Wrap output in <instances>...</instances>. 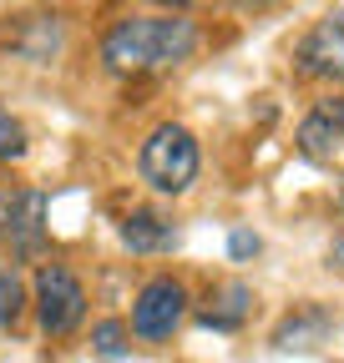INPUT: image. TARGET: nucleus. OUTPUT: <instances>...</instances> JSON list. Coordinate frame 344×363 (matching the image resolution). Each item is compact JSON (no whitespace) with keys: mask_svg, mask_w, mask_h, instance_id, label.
<instances>
[{"mask_svg":"<svg viewBox=\"0 0 344 363\" xmlns=\"http://www.w3.org/2000/svg\"><path fill=\"white\" fill-rule=\"evenodd\" d=\"M198 51V26L183 11L167 16H127L102 35V66L117 76H157L183 66Z\"/></svg>","mask_w":344,"mask_h":363,"instance_id":"1","label":"nucleus"},{"mask_svg":"<svg viewBox=\"0 0 344 363\" xmlns=\"http://www.w3.org/2000/svg\"><path fill=\"white\" fill-rule=\"evenodd\" d=\"M198 167H203V152H198V136L178 121H162L142 152H137V172L147 187H157L162 197H183L193 182H198Z\"/></svg>","mask_w":344,"mask_h":363,"instance_id":"2","label":"nucleus"},{"mask_svg":"<svg viewBox=\"0 0 344 363\" xmlns=\"http://www.w3.org/2000/svg\"><path fill=\"white\" fill-rule=\"evenodd\" d=\"M36 318L51 338H66L86 318V288L66 262H41L36 267Z\"/></svg>","mask_w":344,"mask_h":363,"instance_id":"3","label":"nucleus"},{"mask_svg":"<svg viewBox=\"0 0 344 363\" xmlns=\"http://www.w3.org/2000/svg\"><path fill=\"white\" fill-rule=\"evenodd\" d=\"M0 242L11 247V257H41V247H46V197L31 187L0 192Z\"/></svg>","mask_w":344,"mask_h":363,"instance_id":"4","label":"nucleus"},{"mask_svg":"<svg viewBox=\"0 0 344 363\" xmlns=\"http://www.w3.org/2000/svg\"><path fill=\"white\" fill-rule=\"evenodd\" d=\"M183 313H188V288L178 278H152V283H142V293L132 303V333L142 343H162L178 333Z\"/></svg>","mask_w":344,"mask_h":363,"instance_id":"5","label":"nucleus"},{"mask_svg":"<svg viewBox=\"0 0 344 363\" xmlns=\"http://www.w3.org/2000/svg\"><path fill=\"white\" fill-rule=\"evenodd\" d=\"M294 61H299V71L314 76V81L344 86V11H329L324 21H314L304 30V40H299Z\"/></svg>","mask_w":344,"mask_h":363,"instance_id":"6","label":"nucleus"},{"mask_svg":"<svg viewBox=\"0 0 344 363\" xmlns=\"http://www.w3.org/2000/svg\"><path fill=\"white\" fill-rule=\"evenodd\" d=\"M248 313H253V288L228 278V283H213L203 308H198V323L213 328V333H238L248 323Z\"/></svg>","mask_w":344,"mask_h":363,"instance_id":"7","label":"nucleus"},{"mask_svg":"<svg viewBox=\"0 0 344 363\" xmlns=\"http://www.w3.org/2000/svg\"><path fill=\"white\" fill-rule=\"evenodd\" d=\"M344 147V101H319L304 121H299V152L309 162H329Z\"/></svg>","mask_w":344,"mask_h":363,"instance_id":"8","label":"nucleus"},{"mask_svg":"<svg viewBox=\"0 0 344 363\" xmlns=\"http://www.w3.org/2000/svg\"><path fill=\"white\" fill-rule=\"evenodd\" d=\"M122 242L132 252H172L178 247V227L167 217H157V212H132L122 222Z\"/></svg>","mask_w":344,"mask_h":363,"instance_id":"9","label":"nucleus"},{"mask_svg":"<svg viewBox=\"0 0 344 363\" xmlns=\"http://www.w3.org/2000/svg\"><path fill=\"white\" fill-rule=\"evenodd\" d=\"M329 313L324 308H299V313H289L284 323H279V333H274V348H314V343H324L329 338Z\"/></svg>","mask_w":344,"mask_h":363,"instance_id":"10","label":"nucleus"},{"mask_svg":"<svg viewBox=\"0 0 344 363\" xmlns=\"http://www.w3.org/2000/svg\"><path fill=\"white\" fill-rule=\"evenodd\" d=\"M21 308H26V288H21V272H16V262H0V328H16Z\"/></svg>","mask_w":344,"mask_h":363,"instance_id":"11","label":"nucleus"},{"mask_svg":"<svg viewBox=\"0 0 344 363\" xmlns=\"http://www.w3.org/2000/svg\"><path fill=\"white\" fill-rule=\"evenodd\" d=\"M92 343H97V353H102V358H122V353H127V343H132V323H122V318H107V323H97Z\"/></svg>","mask_w":344,"mask_h":363,"instance_id":"12","label":"nucleus"},{"mask_svg":"<svg viewBox=\"0 0 344 363\" xmlns=\"http://www.w3.org/2000/svg\"><path fill=\"white\" fill-rule=\"evenodd\" d=\"M21 157H26V126L11 111H0V162H21Z\"/></svg>","mask_w":344,"mask_h":363,"instance_id":"13","label":"nucleus"},{"mask_svg":"<svg viewBox=\"0 0 344 363\" xmlns=\"http://www.w3.org/2000/svg\"><path fill=\"white\" fill-rule=\"evenodd\" d=\"M228 252H233V257H253V252H258V238H253V233H233V238H228Z\"/></svg>","mask_w":344,"mask_h":363,"instance_id":"14","label":"nucleus"},{"mask_svg":"<svg viewBox=\"0 0 344 363\" xmlns=\"http://www.w3.org/2000/svg\"><path fill=\"white\" fill-rule=\"evenodd\" d=\"M329 267H334V272H344V233H339V238H334V247H329Z\"/></svg>","mask_w":344,"mask_h":363,"instance_id":"15","label":"nucleus"},{"mask_svg":"<svg viewBox=\"0 0 344 363\" xmlns=\"http://www.w3.org/2000/svg\"><path fill=\"white\" fill-rule=\"evenodd\" d=\"M157 6H167V11H188L193 0H157Z\"/></svg>","mask_w":344,"mask_h":363,"instance_id":"16","label":"nucleus"},{"mask_svg":"<svg viewBox=\"0 0 344 363\" xmlns=\"http://www.w3.org/2000/svg\"><path fill=\"white\" fill-rule=\"evenodd\" d=\"M233 6H258V0H233Z\"/></svg>","mask_w":344,"mask_h":363,"instance_id":"17","label":"nucleus"}]
</instances>
